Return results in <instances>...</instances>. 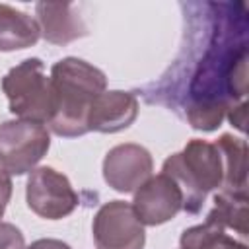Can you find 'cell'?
<instances>
[{"mask_svg":"<svg viewBox=\"0 0 249 249\" xmlns=\"http://www.w3.org/2000/svg\"><path fill=\"white\" fill-rule=\"evenodd\" d=\"M49 78L53 89V113L47 123L49 128L66 138L89 132V109L107 88L105 74L82 58L68 56L51 68Z\"/></svg>","mask_w":249,"mask_h":249,"instance_id":"6da1fadb","label":"cell"},{"mask_svg":"<svg viewBox=\"0 0 249 249\" xmlns=\"http://www.w3.org/2000/svg\"><path fill=\"white\" fill-rule=\"evenodd\" d=\"M161 173L169 175L183 193V210L198 212L210 191L222 189L224 161L214 142L193 138L183 152L163 161Z\"/></svg>","mask_w":249,"mask_h":249,"instance_id":"7a4b0ae2","label":"cell"},{"mask_svg":"<svg viewBox=\"0 0 249 249\" xmlns=\"http://www.w3.org/2000/svg\"><path fill=\"white\" fill-rule=\"evenodd\" d=\"M2 89L8 97L10 111L31 123H49L53 113L51 78L39 58H25L2 78Z\"/></svg>","mask_w":249,"mask_h":249,"instance_id":"3957f363","label":"cell"},{"mask_svg":"<svg viewBox=\"0 0 249 249\" xmlns=\"http://www.w3.org/2000/svg\"><path fill=\"white\" fill-rule=\"evenodd\" d=\"M51 134L45 124L12 119L0 123V169L8 175H23L49 152Z\"/></svg>","mask_w":249,"mask_h":249,"instance_id":"277c9868","label":"cell"},{"mask_svg":"<svg viewBox=\"0 0 249 249\" xmlns=\"http://www.w3.org/2000/svg\"><path fill=\"white\" fill-rule=\"evenodd\" d=\"M93 241L97 249H144V224L124 200L105 202L93 216Z\"/></svg>","mask_w":249,"mask_h":249,"instance_id":"5b68a950","label":"cell"},{"mask_svg":"<svg viewBox=\"0 0 249 249\" xmlns=\"http://www.w3.org/2000/svg\"><path fill=\"white\" fill-rule=\"evenodd\" d=\"M27 206L41 218L60 220L74 212L78 195L66 175L53 167H37L31 171L25 187Z\"/></svg>","mask_w":249,"mask_h":249,"instance_id":"8992f818","label":"cell"},{"mask_svg":"<svg viewBox=\"0 0 249 249\" xmlns=\"http://www.w3.org/2000/svg\"><path fill=\"white\" fill-rule=\"evenodd\" d=\"M132 210L144 226L165 224L183 210V193L169 175H150L134 191Z\"/></svg>","mask_w":249,"mask_h":249,"instance_id":"52a82bcc","label":"cell"},{"mask_svg":"<svg viewBox=\"0 0 249 249\" xmlns=\"http://www.w3.org/2000/svg\"><path fill=\"white\" fill-rule=\"evenodd\" d=\"M154 169L150 152L140 144H119L103 160V179L117 193L136 191Z\"/></svg>","mask_w":249,"mask_h":249,"instance_id":"ba28073f","label":"cell"},{"mask_svg":"<svg viewBox=\"0 0 249 249\" xmlns=\"http://www.w3.org/2000/svg\"><path fill=\"white\" fill-rule=\"evenodd\" d=\"M138 115V101L130 91L111 89L103 91L91 105L88 128L95 132L113 134L128 128Z\"/></svg>","mask_w":249,"mask_h":249,"instance_id":"9c48e42d","label":"cell"},{"mask_svg":"<svg viewBox=\"0 0 249 249\" xmlns=\"http://www.w3.org/2000/svg\"><path fill=\"white\" fill-rule=\"evenodd\" d=\"M41 35L54 45H66L88 35V27L72 4L39 2L35 6Z\"/></svg>","mask_w":249,"mask_h":249,"instance_id":"30bf717a","label":"cell"},{"mask_svg":"<svg viewBox=\"0 0 249 249\" xmlns=\"http://www.w3.org/2000/svg\"><path fill=\"white\" fill-rule=\"evenodd\" d=\"M41 37V29L35 18L29 14L0 4V51H19L33 47Z\"/></svg>","mask_w":249,"mask_h":249,"instance_id":"8fae6325","label":"cell"},{"mask_svg":"<svg viewBox=\"0 0 249 249\" xmlns=\"http://www.w3.org/2000/svg\"><path fill=\"white\" fill-rule=\"evenodd\" d=\"M224 161V191H247V144L233 134H222L216 142Z\"/></svg>","mask_w":249,"mask_h":249,"instance_id":"7c38bea8","label":"cell"},{"mask_svg":"<svg viewBox=\"0 0 249 249\" xmlns=\"http://www.w3.org/2000/svg\"><path fill=\"white\" fill-rule=\"evenodd\" d=\"M226 228L235 230L241 237L247 235V191H220L214 196L210 210Z\"/></svg>","mask_w":249,"mask_h":249,"instance_id":"4fadbf2b","label":"cell"},{"mask_svg":"<svg viewBox=\"0 0 249 249\" xmlns=\"http://www.w3.org/2000/svg\"><path fill=\"white\" fill-rule=\"evenodd\" d=\"M226 235V226L214 216L208 214L206 222L193 226L181 235V249H212Z\"/></svg>","mask_w":249,"mask_h":249,"instance_id":"5bb4252c","label":"cell"},{"mask_svg":"<svg viewBox=\"0 0 249 249\" xmlns=\"http://www.w3.org/2000/svg\"><path fill=\"white\" fill-rule=\"evenodd\" d=\"M0 249H25L23 233L14 224H0Z\"/></svg>","mask_w":249,"mask_h":249,"instance_id":"9a60e30c","label":"cell"},{"mask_svg":"<svg viewBox=\"0 0 249 249\" xmlns=\"http://www.w3.org/2000/svg\"><path fill=\"white\" fill-rule=\"evenodd\" d=\"M10 196H12V179L4 169H0V218L4 216Z\"/></svg>","mask_w":249,"mask_h":249,"instance_id":"2e32d148","label":"cell"},{"mask_svg":"<svg viewBox=\"0 0 249 249\" xmlns=\"http://www.w3.org/2000/svg\"><path fill=\"white\" fill-rule=\"evenodd\" d=\"M228 113H230L228 117H230L231 124H235V128H239L243 132L245 130V101H241L239 105H233Z\"/></svg>","mask_w":249,"mask_h":249,"instance_id":"e0dca14e","label":"cell"},{"mask_svg":"<svg viewBox=\"0 0 249 249\" xmlns=\"http://www.w3.org/2000/svg\"><path fill=\"white\" fill-rule=\"evenodd\" d=\"M25 249H70V245L68 243H64V241H60V239H37V241H33L29 247H25Z\"/></svg>","mask_w":249,"mask_h":249,"instance_id":"ac0fdd59","label":"cell"}]
</instances>
